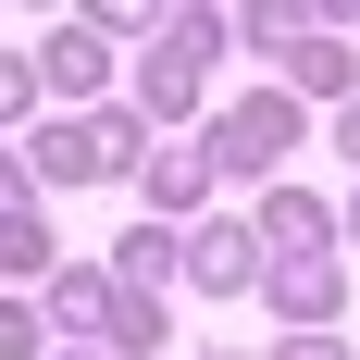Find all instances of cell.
I'll return each mask as SVG.
<instances>
[{"instance_id":"cell-1","label":"cell","mask_w":360,"mask_h":360,"mask_svg":"<svg viewBox=\"0 0 360 360\" xmlns=\"http://www.w3.org/2000/svg\"><path fill=\"white\" fill-rule=\"evenodd\" d=\"M274 149H286V112L261 100V112H236V124H224V162H274Z\"/></svg>"}]
</instances>
